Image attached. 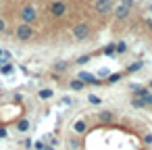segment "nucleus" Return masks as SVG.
<instances>
[{
    "mask_svg": "<svg viewBox=\"0 0 152 150\" xmlns=\"http://www.w3.org/2000/svg\"><path fill=\"white\" fill-rule=\"evenodd\" d=\"M19 15H21V19H23L27 25H31V23L38 19V11H36V7H31V4H25Z\"/></svg>",
    "mask_w": 152,
    "mask_h": 150,
    "instance_id": "1",
    "label": "nucleus"
},
{
    "mask_svg": "<svg viewBox=\"0 0 152 150\" xmlns=\"http://www.w3.org/2000/svg\"><path fill=\"white\" fill-rule=\"evenodd\" d=\"M129 9H131V0H121V2L113 9V13H115V17L125 19V17L129 15Z\"/></svg>",
    "mask_w": 152,
    "mask_h": 150,
    "instance_id": "2",
    "label": "nucleus"
},
{
    "mask_svg": "<svg viewBox=\"0 0 152 150\" xmlns=\"http://www.w3.org/2000/svg\"><path fill=\"white\" fill-rule=\"evenodd\" d=\"M88 36H90V27L86 23H79V25L73 27V38L75 40H86Z\"/></svg>",
    "mask_w": 152,
    "mask_h": 150,
    "instance_id": "3",
    "label": "nucleus"
},
{
    "mask_svg": "<svg viewBox=\"0 0 152 150\" xmlns=\"http://www.w3.org/2000/svg\"><path fill=\"white\" fill-rule=\"evenodd\" d=\"M34 36V29H31V25H27V23H23V25H19L17 27V40H29Z\"/></svg>",
    "mask_w": 152,
    "mask_h": 150,
    "instance_id": "4",
    "label": "nucleus"
},
{
    "mask_svg": "<svg viewBox=\"0 0 152 150\" xmlns=\"http://www.w3.org/2000/svg\"><path fill=\"white\" fill-rule=\"evenodd\" d=\"M67 13V7H65V2H50V15L52 17H63Z\"/></svg>",
    "mask_w": 152,
    "mask_h": 150,
    "instance_id": "5",
    "label": "nucleus"
},
{
    "mask_svg": "<svg viewBox=\"0 0 152 150\" xmlns=\"http://www.w3.org/2000/svg\"><path fill=\"white\" fill-rule=\"evenodd\" d=\"M96 11L98 13H110L113 11V2H110V0H96Z\"/></svg>",
    "mask_w": 152,
    "mask_h": 150,
    "instance_id": "6",
    "label": "nucleus"
},
{
    "mask_svg": "<svg viewBox=\"0 0 152 150\" xmlns=\"http://www.w3.org/2000/svg\"><path fill=\"white\" fill-rule=\"evenodd\" d=\"M79 79H81L83 83H94V86L102 83V81H98V79H96V77L92 75V73H86V71H81V73H79Z\"/></svg>",
    "mask_w": 152,
    "mask_h": 150,
    "instance_id": "7",
    "label": "nucleus"
},
{
    "mask_svg": "<svg viewBox=\"0 0 152 150\" xmlns=\"http://www.w3.org/2000/svg\"><path fill=\"white\" fill-rule=\"evenodd\" d=\"M73 131H75L77 135H83V133L88 131V125H86V121H75V123H73Z\"/></svg>",
    "mask_w": 152,
    "mask_h": 150,
    "instance_id": "8",
    "label": "nucleus"
},
{
    "mask_svg": "<svg viewBox=\"0 0 152 150\" xmlns=\"http://www.w3.org/2000/svg\"><path fill=\"white\" fill-rule=\"evenodd\" d=\"M131 90H133V98H144L150 92L148 88H142V86H131Z\"/></svg>",
    "mask_w": 152,
    "mask_h": 150,
    "instance_id": "9",
    "label": "nucleus"
},
{
    "mask_svg": "<svg viewBox=\"0 0 152 150\" xmlns=\"http://www.w3.org/2000/svg\"><path fill=\"white\" fill-rule=\"evenodd\" d=\"M96 117H98L100 123H110V121H113V113H110V110H100Z\"/></svg>",
    "mask_w": 152,
    "mask_h": 150,
    "instance_id": "10",
    "label": "nucleus"
},
{
    "mask_svg": "<svg viewBox=\"0 0 152 150\" xmlns=\"http://www.w3.org/2000/svg\"><path fill=\"white\" fill-rule=\"evenodd\" d=\"M69 86H71V90H75V92H79V90H83V88H86V83H83L79 77H77V79H71V81H69Z\"/></svg>",
    "mask_w": 152,
    "mask_h": 150,
    "instance_id": "11",
    "label": "nucleus"
},
{
    "mask_svg": "<svg viewBox=\"0 0 152 150\" xmlns=\"http://www.w3.org/2000/svg\"><path fill=\"white\" fill-rule=\"evenodd\" d=\"M52 96H54V92H52V90H48V88L38 92V98H42V100H48V98H52Z\"/></svg>",
    "mask_w": 152,
    "mask_h": 150,
    "instance_id": "12",
    "label": "nucleus"
},
{
    "mask_svg": "<svg viewBox=\"0 0 152 150\" xmlns=\"http://www.w3.org/2000/svg\"><path fill=\"white\" fill-rule=\"evenodd\" d=\"M17 129H19V131H27V129H29V121H27V119H19V121H17Z\"/></svg>",
    "mask_w": 152,
    "mask_h": 150,
    "instance_id": "13",
    "label": "nucleus"
},
{
    "mask_svg": "<svg viewBox=\"0 0 152 150\" xmlns=\"http://www.w3.org/2000/svg\"><path fill=\"white\" fill-rule=\"evenodd\" d=\"M0 71H2L4 75H9V73H13V65L11 63H2L0 65Z\"/></svg>",
    "mask_w": 152,
    "mask_h": 150,
    "instance_id": "14",
    "label": "nucleus"
},
{
    "mask_svg": "<svg viewBox=\"0 0 152 150\" xmlns=\"http://www.w3.org/2000/svg\"><path fill=\"white\" fill-rule=\"evenodd\" d=\"M121 77H123V73H113V75H108L106 83H117V81H119Z\"/></svg>",
    "mask_w": 152,
    "mask_h": 150,
    "instance_id": "15",
    "label": "nucleus"
},
{
    "mask_svg": "<svg viewBox=\"0 0 152 150\" xmlns=\"http://www.w3.org/2000/svg\"><path fill=\"white\" fill-rule=\"evenodd\" d=\"M131 106H133V108H144L146 104H144L142 98H131Z\"/></svg>",
    "mask_w": 152,
    "mask_h": 150,
    "instance_id": "16",
    "label": "nucleus"
},
{
    "mask_svg": "<svg viewBox=\"0 0 152 150\" xmlns=\"http://www.w3.org/2000/svg\"><path fill=\"white\" fill-rule=\"evenodd\" d=\"M127 50V44L125 42H119V44H115V52H119V54H123Z\"/></svg>",
    "mask_w": 152,
    "mask_h": 150,
    "instance_id": "17",
    "label": "nucleus"
},
{
    "mask_svg": "<svg viewBox=\"0 0 152 150\" xmlns=\"http://www.w3.org/2000/svg\"><path fill=\"white\" fill-rule=\"evenodd\" d=\"M88 100H90V104H100V102H102V98H100V96H96V94H90V96H88Z\"/></svg>",
    "mask_w": 152,
    "mask_h": 150,
    "instance_id": "18",
    "label": "nucleus"
},
{
    "mask_svg": "<svg viewBox=\"0 0 152 150\" xmlns=\"http://www.w3.org/2000/svg\"><path fill=\"white\" fill-rule=\"evenodd\" d=\"M140 69H142V63H133V65L127 67V73H133V71H140Z\"/></svg>",
    "mask_w": 152,
    "mask_h": 150,
    "instance_id": "19",
    "label": "nucleus"
},
{
    "mask_svg": "<svg viewBox=\"0 0 152 150\" xmlns=\"http://www.w3.org/2000/svg\"><path fill=\"white\" fill-rule=\"evenodd\" d=\"M142 100H144V104H146V106H152V92H148Z\"/></svg>",
    "mask_w": 152,
    "mask_h": 150,
    "instance_id": "20",
    "label": "nucleus"
},
{
    "mask_svg": "<svg viewBox=\"0 0 152 150\" xmlns=\"http://www.w3.org/2000/svg\"><path fill=\"white\" fill-rule=\"evenodd\" d=\"M67 69V63H56L54 65V71H65Z\"/></svg>",
    "mask_w": 152,
    "mask_h": 150,
    "instance_id": "21",
    "label": "nucleus"
},
{
    "mask_svg": "<svg viewBox=\"0 0 152 150\" xmlns=\"http://www.w3.org/2000/svg\"><path fill=\"white\" fill-rule=\"evenodd\" d=\"M7 135H9L7 127H4V125H0V140H2V138H7Z\"/></svg>",
    "mask_w": 152,
    "mask_h": 150,
    "instance_id": "22",
    "label": "nucleus"
},
{
    "mask_svg": "<svg viewBox=\"0 0 152 150\" xmlns=\"http://www.w3.org/2000/svg\"><path fill=\"white\" fill-rule=\"evenodd\" d=\"M102 52H104V54H115V46H106Z\"/></svg>",
    "mask_w": 152,
    "mask_h": 150,
    "instance_id": "23",
    "label": "nucleus"
},
{
    "mask_svg": "<svg viewBox=\"0 0 152 150\" xmlns=\"http://www.w3.org/2000/svg\"><path fill=\"white\" fill-rule=\"evenodd\" d=\"M88 61H90V56H88V54H86V56H79V59H77V63H79V65H83V63H88Z\"/></svg>",
    "mask_w": 152,
    "mask_h": 150,
    "instance_id": "24",
    "label": "nucleus"
},
{
    "mask_svg": "<svg viewBox=\"0 0 152 150\" xmlns=\"http://www.w3.org/2000/svg\"><path fill=\"white\" fill-rule=\"evenodd\" d=\"M144 142L150 146V144H152V133H146V135H144Z\"/></svg>",
    "mask_w": 152,
    "mask_h": 150,
    "instance_id": "25",
    "label": "nucleus"
},
{
    "mask_svg": "<svg viewBox=\"0 0 152 150\" xmlns=\"http://www.w3.org/2000/svg\"><path fill=\"white\" fill-rule=\"evenodd\" d=\"M34 148H36V150H44V144H42V142H36Z\"/></svg>",
    "mask_w": 152,
    "mask_h": 150,
    "instance_id": "26",
    "label": "nucleus"
},
{
    "mask_svg": "<svg viewBox=\"0 0 152 150\" xmlns=\"http://www.w3.org/2000/svg\"><path fill=\"white\" fill-rule=\"evenodd\" d=\"M7 29V23H4V19H0V34H2Z\"/></svg>",
    "mask_w": 152,
    "mask_h": 150,
    "instance_id": "27",
    "label": "nucleus"
},
{
    "mask_svg": "<svg viewBox=\"0 0 152 150\" xmlns=\"http://www.w3.org/2000/svg\"><path fill=\"white\" fill-rule=\"evenodd\" d=\"M44 150H54V148L52 146H44Z\"/></svg>",
    "mask_w": 152,
    "mask_h": 150,
    "instance_id": "28",
    "label": "nucleus"
},
{
    "mask_svg": "<svg viewBox=\"0 0 152 150\" xmlns=\"http://www.w3.org/2000/svg\"><path fill=\"white\" fill-rule=\"evenodd\" d=\"M148 90H152V79H150V83H148Z\"/></svg>",
    "mask_w": 152,
    "mask_h": 150,
    "instance_id": "29",
    "label": "nucleus"
}]
</instances>
